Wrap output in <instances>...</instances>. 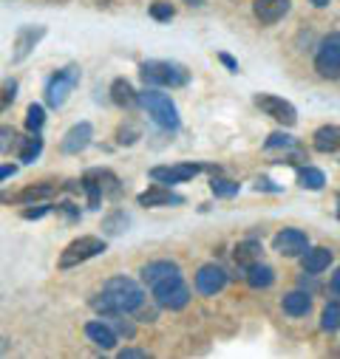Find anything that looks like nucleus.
Listing matches in <instances>:
<instances>
[{"label": "nucleus", "mask_w": 340, "mask_h": 359, "mask_svg": "<svg viewBox=\"0 0 340 359\" xmlns=\"http://www.w3.org/2000/svg\"><path fill=\"white\" fill-rule=\"evenodd\" d=\"M142 303H145L142 286H139L136 280L119 275V278H111V280L103 286L100 297H97L91 306H94L97 311H103V314H131V311H136Z\"/></svg>", "instance_id": "nucleus-1"}, {"label": "nucleus", "mask_w": 340, "mask_h": 359, "mask_svg": "<svg viewBox=\"0 0 340 359\" xmlns=\"http://www.w3.org/2000/svg\"><path fill=\"white\" fill-rule=\"evenodd\" d=\"M139 105L153 116V122L164 130H176L179 128V114H176V105L170 102L167 94L156 91V88H148V91L139 94Z\"/></svg>", "instance_id": "nucleus-2"}, {"label": "nucleus", "mask_w": 340, "mask_h": 359, "mask_svg": "<svg viewBox=\"0 0 340 359\" xmlns=\"http://www.w3.org/2000/svg\"><path fill=\"white\" fill-rule=\"evenodd\" d=\"M142 79L148 85H170V88H179L188 82V71L179 62H167V60H150L142 62Z\"/></svg>", "instance_id": "nucleus-3"}, {"label": "nucleus", "mask_w": 340, "mask_h": 359, "mask_svg": "<svg viewBox=\"0 0 340 359\" xmlns=\"http://www.w3.org/2000/svg\"><path fill=\"white\" fill-rule=\"evenodd\" d=\"M153 297L162 309H170V311H179L190 303V289L188 283L182 280V275H174V278H167L162 283L153 286Z\"/></svg>", "instance_id": "nucleus-4"}, {"label": "nucleus", "mask_w": 340, "mask_h": 359, "mask_svg": "<svg viewBox=\"0 0 340 359\" xmlns=\"http://www.w3.org/2000/svg\"><path fill=\"white\" fill-rule=\"evenodd\" d=\"M100 252H105V241L103 238H94V235H82L77 241H71L65 246V252L60 255V266L63 269H71V266H79L85 260L97 257Z\"/></svg>", "instance_id": "nucleus-5"}, {"label": "nucleus", "mask_w": 340, "mask_h": 359, "mask_svg": "<svg viewBox=\"0 0 340 359\" xmlns=\"http://www.w3.org/2000/svg\"><path fill=\"white\" fill-rule=\"evenodd\" d=\"M315 68L326 79H340V34H329L315 54Z\"/></svg>", "instance_id": "nucleus-6"}, {"label": "nucleus", "mask_w": 340, "mask_h": 359, "mask_svg": "<svg viewBox=\"0 0 340 359\" xmlns=\"http://www.w3.org/2000/svg\"><path fill=\"white\" fill-rule=\"evenodd\" d=\"M255 105H259L267 116H273L275 122L287 125V128H292V125L298 122V111H295V105H292V102H287V100H281V97L259 94V97H255Z\"/></svg>", "instance_id": "nucleus-7"}, {"label": "nucleus", "mask_w": 340, "mask_h": 359, "mask_svg": "<svg viewBox=\"0 0 340 359\" xmlns=\"http://www.w3.org/2000/svg\"><path fill=\"white\" fill-rule=\"evenodd\" d=\"M77 79H79V74L74 71V68H65V71H57V76L48 82V88H46V100H48V105L51 108H60V105H65V100H68V91L77 85Z\"/></svg>", "instance_id": "nucleus-8"}, {"label": "nucleus", "mask_w": 340, "mask_h": 359, "mask_svg": "<svg viewBox=\"0 0 340 359\" xmlns=\"http://www.w3.org/2000/svg\"><path fill=\"white\" fill-rule=\"evenodd\" d=\"M273 246H275V252H281L287 257H295V255H303L309 249V238L301 229H281L273 238Z\"/></svg>", "instance_id": "nucleus-9"}, {"label": "nucleus", "mask_w": 340, "mask_h": 359, "mask_svg": "<svg viewBox=\"0 0 340 359\" xmlns=\"http://www.w3.org/2000/svg\"><path fill=\"white\" fill-rule=\"evenodd\" d=\"M227 286V272L216 263H207L196 272V289L202 294H218Z\"/></svg>", "instance_id": "nucleus-10"}, {"label": "nucleus", "mask_w": 340, "mask_h": 359, "mask_svg": "<svg viewBox=\"0 0 340 359\" xmlns=\"http://www.w3.org/2000/svg\"><path fill=\"white\" fill-rule=\"evenodd\" d=\"M199 172H202L199 164H174V167H153L150 178L159 184H179V182H188V178H193Z\"/></svg>", "instance_id": "nucleus-11"}, {"label": "nucleus", "mask_w": 340, "mask_h": 359, "mask_svg": "<svg viewBox=\"0 0 340 359\" xmlns=\"http://www.w3.org/2000/svg\"><path fill=\"white\" fill-rule=\"evenodd\" d=\"M287 12H289V0H255V4H252L255 20L264 23V26L278 23Z\"/></svg>", "instance_id": "nucleus-12"}, {"label": "nucleus", "mask_w": 340, "mask_h": 359, "mask_svg": "<svg viewBox=\"0 0 340 359\" xmlns=\"http://www.w3.org/2000/svg\"><path fill=\"white\" fill-rule=\"evenodd\" d=\"M91 136H94V130H91V125L89 122H79V125H74L65 136H63V153H79V150H85L91 144Z\"/></svg>", "instance_id": "nucleus-13"}, {"label": "nucleus", "mask_w": 340, "mask_h": 359, "mask_svg": "<svg viewBox=\"0 0 340 359\" xmlns=\"http://www.w3.org/2000/svg\"><path fill=\"white\" fill-rule=\"evenodd\" d=\"M174 275H182V272H179V266L170 263V260H153V263L142 266V280H145L150 289H153L156 283L167 280V278H174Z\"/></svg>", "instance_id": "nucleus-14"}, {"label": "nucleus", "mask_w": 340, "mask_h": 359, "mask_svg": "<svg viewBox=\"0 0 340 359\" xmlns=\"http://www.w3.org/2000/svg\"><path fill=\"white\" fill-rule=\"evenodd\" d=\"M85 337H89L94 345H100L103 351H111V348L117 345V334H114V328H111V325H105L103 320L85 325Z\"/></svg>", "instance_id": "nucleus-15"}, {"label": "nucleus", "mask_w": 340, "mask_h": 359, "mask_svg": "<svg viewBox=\"0 0 340 359\" xmlns=\"http://www.w3.org/2000/svg\"><path fill=\"white\" fill-rule=\"evenodd\" d=\"M329 263H332V252H329L326 246L306 249V252H303V260H301L303 272H309V275H320L323 269H329Z\"/></svg>", "instance_id": "nucleus-16"}, {"label": "nucleus", "mask_w": 340, "mask_h": 359, "mask_svg": "<svg viewBox=\"0 0 340 359\" xmlns=\"http://www.w3.org/2000/svg\"><path fill=\"white\" fill-rule=\"evenodd\" d=\"M315 150L320 153H337L340 150V128L337 125H323L315 130Z\"/></svg>", "instance_id": "nucleus-17"}, {"label": "nucleus", "mask_w": 340, "mask_h": 359, "mask_svg": "<svg viewBox=\"0 0 340 359\" xmlns=\"http://www.w3.org/2000/svg\"><path fill=\"white\" fill-rule=\"evenodd\" d=\"M139 204H142V207H167V204H182V196H176V193L164 190L162 184H156V187H150L148 193H142V196H139Z\"/></svg>", "instance_id": "nucleus-18"}, {"label": "nucleus", "mask_w": 340, "mask_h": 359, "mask_svg": "<svg viewBox=\"0 0 340 359\" xmlns=\"http://www.w3.org/2000/svg\"><path fill=\"white\" fill-rule=\"evenodd\" d=\"M273 280H275V272L267 266V263H249L247 266V283L252 286V289H270L273 286Z\"/></svg>", "instance_id": "nucleus-19"}, {"label": "nucleus", "mask_w": 340, "mask_h": 359, "mask_svg": "<svg viewBox=\"0 0 340 359\" xmlns=\"http://www.w3.org/2000/svg\"><path fill=\"white\" fill-rule=\"evenodd\" d=\"M309 309H312V300H309L306 292H289V294L284 297V311H287L289 317H306Z\"/></svg>", "instance_id": "nucleus-20"}, {"label": "nucleus", "mask_w": 340, "mask_h": 359, "mask_svg": "<svg viewBox=\"0 0 340 359\" xmlns=\"http://www.w3.org/2000/svg\"><path fill=\"white\" fill-rule=\"evenodd\" d=\"M111 94H114V102L122 105V108H131V105L139 102V94H133V88H131L128 79H117V82L111 85Z\"/></svg>", "instance_id": "nucleus-21"}, {"label": "nucleus", "mask_w": 340, "mask_h": 359, "mask_svg": "<svg viewBox=\"0 0 340 359\" xmlns=\"http://www.w3.org/2000/svg\"><path fill=\"white\" fill-rule=\"evenodd\" d=\"M40 37H43V29H23L20 37H18V46H15V48H18V51H15V60H23V57L34 48V43H37Z\"/></svg>", "instance_id": "nucleus-22"}, {"label": "nucleus", "mask_w": 340, "mask_h": 359, "mask_svg": "<svg viewBox=\"0 0 340 359\" xmlns=\"http://www.w3.org/2000/svg\"><path fill=\"white\" fill-rule=\"evenodd\" d=\"M298 182H301V187H306V190H320V187L326 184V175H323L320 170H315V167H303V170L298 172Z\"/></svg>", "instance_id": "nucleus-23"}, {"label": "nucleus", "mask_w": 340, "mask_h": 359, "mask_svg": "<svg viewBox=\"0 0 340 359\" xmlns=\"http://www.w3.org/2000/svg\"><path fill=\"white\" fill-rule=\"evenodd\" d=\"M320 328H323V331H337V328H340V303H326V306H323Z\"/></svg>", "instance_id": "nucleus-24"}, {"label": "nucleus", "mask_w": 340, "mask_h": 359, "mask_svg": "<svg viewBox=\"0 0 340 359\" xmlns=\"http://www.w3.org/2000/svg\"><path fill=\"white\" fill-rule=\"evenodd\" d=\"M40 150H43V139L34 133V136H29V139H23V147H20V161H34L37 156H40Z\"/></svg>", "instance_id": "nucleus-25"}, {"label": "nucleus", "mask_w": 340, "mask_h": 359, "mask_svg": "<svg viewBox=\"0 0 340 359\" xmlns=\"http://www.w3.org/2000/svg\"><path fill=\"white\" fill-rule=\"evenodd\" d=\"M43 122H46L43 108H40V105H29V111H26V128H29L32 133H40Z\"/></svg>", "instance_id": "nucleus-26"}, {"label": "nucleus", "mask_w": 340, "mask_h": 359, "mask_svg": "<svg viewBox=\"0 0 340 359\" xmlns=\"http://www.w3.org/2000/svg\"><path fill=\"white\" fill-rule=\"evenodd\" d=\"M54 193V184H37L20 193V201H37V198H48Z\"/></svg>", "instance_id": "nucleus-27"}, {"label": "nucleus", "mask_w": 340, "mask_h": 359, "mask_svg": "<svg viewBox=\"0 0 340 359\" xmlns=\"http://www.w3.org/2000/svg\"><path fill=\"white\" fill-rule=\"evenodd\" d=\"M213 193L216 196H221V198H233L235 193H238V184H233V182H227V178H213Z\"/></svg>", "instance_id": "nucleus-28"}, {"label": "nucleus", "mask_w": 340, "mask_h": 359, "mask_svg": "<svg viewBox=\"0 0 340 359\" xmlns=\"http://www.w3.org/2000/svg\"><path fill=\"white\" fill-rule=\"evenodd\" d=\"M15 144H18V130L0 125V153H9Z\"/></svg>", "instance_id": "nucleus-29"}, {"label": "nucleus", "mask_w": 340, "mask_h": 359, "mask_svg": "<svg viewBox=\"0 0 340 359\" xmlns=\"http://www.w3.org/2000/svg\"><path fill=\"white\" fill-rule=\"evenodd\" d=\"M255 249H259V246H255V243H244V246H238L235 249V260L247 269L249 263H255V260H259V257H255Z\"/></svg>", "instance_id": "nucleus-30"}, {"label": "nucleus", "mask_w": 340, "mask_h": 359, "mask_svg": "<svg viewBox=\"0 0 340 359\" xmlns=\"http://www.w3.org/2000/svg\"><path fill=\"white\" fill-rule=\"evenodd\" d=\"M150 18L153 20H174V6H170V4H153L150 6Z\"/></svg>", "instance_id": "nucleus-31"}, {"label": "nucleus", "mask_w": 340, "mask_h": 359, "mask_svg": "<svg viewBox=\"0 0 340 359\" xmlns=\"http://www.w3.org/2000/svg\"><path fill=\"white\" fill-rule=\"evenodd\" d=\"M12 100H15V82L6 85V88H0V114L12 105Z\"/></svg>", "instance_id": "nucleus-32"}, {"label": "nucleus", "mask_w": 340, "mask_h": 359, "mask_svg": "<svg viewBox=\"0 0 340 359\" xmlns=\"http://www.w3.org/2000/svg\"><path fill=\"white\" fill-rule=\"evenodd\" d=\"M295 142H292V136H287V133H273L270 136V142H267V147L273 150V147H292Z\"/></svg>", "instance_id": "nucleus-33"}, {"label": "nucleus", "mask_w": 340, "mask_h": 359, "mask_svg": "<svg viewBox=\"0 0 340 359\" xmlns=\"http://www.w3.org/2000/svg\"><path fill=\"white\" fill-rule=\"evenodd\" d=\"M9 175H15V167H12V164H4V167H0V182H4V178H9Z\"/></svg>", "instance_id": "nucleus-34"}, {"label": "nucleus", "mask_w": 340, "mask_h": 359, "mask_svg": "<svg viewBox=\"0 0 340 359\" xmlns=\"http://www.w3.org/2000/svg\"><path fill=\"white\" fill-rule=\"evenodd\" d=\"M332 292H334V294H340V269L332 275Z\"/></svg>", "instance_id": "nucleus-35"}, {"label": "nucleus", "mask_w": 340, "mask_h": 359, "mask_svg": "<svg viewBox=\"0 0 340 359\" xmlns=\"http://www.w3.org/2000/svg\"><path fill=\"white\" fill-rule=\"evenodd\" d=\"M46 212H48V210L43 207V210H26L23 215H26V218H40V215H46Z\"/></svg>", "instance_id": "nucleus-36"}, {"label": "nucleus", "mask_w": 340, "mask_h": 359, "mask_svg": "<svg viewBox=\"0 0 340 359\" xmlns=\"http://www.w3.org/2000/svg\"><path fill=\"white\" fill-rule=\"evenodd\" d=\"M119 356H122V359H125V356H145V351H136V348H125Z\"/></svg>", "instance_id": "nucleus-37"}, {"label": "nucleus", "mask_w": 340, "mask_h": 359, "mask_svg": "<svg viewBox=\"0 0 340 359\" xmlns=\"http://www.w3.org/2000/svg\"><path fill=\"white\" fill-rule=\"evenodd\" d=\"M221 62H224L227 68H233V71L238 68V65H235V60H233V57H227V54H221Z\"/></svg>", "instance_id": "nucleus-38"}, {"label": "nucleus", "mask_w": 340, "mask_h": 359, "mask_svg": "<svg viewBox=\"0 0 340 359\" xmlns=\"http://www.w3.org/2000/svg\"><path fill=\"white\" fill-rule=\"evenodd\" d=\"M326 4H329V0H312V6H318V9H320V6H326Z\"/></svg>", "instance_id": "nucleus-39"}, {"label": "nucleus", "mask_w": 340, "mask_h": 359, "mask_svg": "<svg viewBox=\"0 0 340 359\" xmlns=\"http://www.w3.org/2000/svg\"><path fill=\"white\" fill-rule=\"evenodd\" d=\"M188 4H190V6H199V4H204V0H188Z\"/></svg>", "instance_id": "nucleus-40"}]
</instances>
